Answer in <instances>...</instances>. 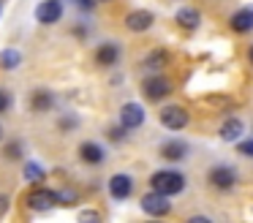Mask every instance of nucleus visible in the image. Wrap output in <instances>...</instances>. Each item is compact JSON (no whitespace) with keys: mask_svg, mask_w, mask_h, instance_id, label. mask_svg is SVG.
<instances>
[{"mask_svg":"<svg viewBox=\"0 0 253 223\" xmlns=\"http://www.w3.org/2000/svg\"><path fill=\"white\" fill-rule=\"evenodd\" d=\"M237 150H240L242 155H251L253 158V139L251 141H240V144H237Z\"/></svg>","mask_w":253,"mask_h":223,"instance_id":"23","label":"nucleus"},{"mask_svg":"<svg viewBox=\"0 0 253 223\" xmlns=\"http://www.w3.org/2000/svg\"><path fill=\"white\" fill-rule=\"evenodd\" d=\"M177 25L185 27V30H196V27H199V11L182 5V8L177 11Z\"/></svg>","mask_w":253,"mask_h":223,"instance_id":"14","label":"nucleus"},{"mask_svg":"<svg viewBox=\"0 0 253 223\" xmlns=\"http://www.w3.org/2000/svg\"><path fill=\"white\" fill-rule=\"evenodd\" d=\"M185 152H188V147L182 141H166V144H161V158L164 161H182Z\"/></svg>","mask_w":253,"mask_h":223,"instance_id":"12","label":"nucleus"},{"mask_svg":"<svg viewBox=\"0 0 253 223\" xmlns=\"http://www.w3.org/2000/svg\"><path fill=\"white\" fill-rule=\"evenodd\" d=\"M55 201H60V193H55V190H46V188H36L28 193V207L36 212H44V210H52V204Z\"/></svg>","mask_w":253,"mask_h":223,"instance_id":"3","label":"nucleus"},{"mask_svg":"<svg viewBox=\"0 0 253 223\" xmlns=\"http://www.w3.org/2000/svg\"><path fill=\"white\" fill-rule=\"evenodd\" d=\"M74 3H77L79 8H82V11H90V8H93V5H95V0H74Z\"/></svg>","mask_w":253,"mask_h":223,"instance_id":"26","label":"nucleus"},{"mask_svg":"<svg viewBox=\"0 0 253 223\" xmlns=\"http://www.w3.org/2000/svg\"><path fill=\"white\" fill-rule=\"evenodd\" d=\"M117 57H120V46H115V44H101V46L95 49V60H98L101 65H115Z\"/></svg>","mask_w":253,"mask_h":223,"instance_id":"13","label":"nucleus"},{"mask_svg":"<svg viewBox=\"0 0 253 223\" xmlns=\"http://www.w3.org/2000/svg\"><path fill=\"white\" fill-rule=\"evenodd\" d=\"M60 16H63L60 0H44V3L36 8V19H39L41 25H52V22H57Z\"/></svg>","mask_w":253,"mask_h":223,"instance_id":"6","label":"nucleus"},{"mask_svg":"<svg viewBox=\"0 0 253 223\" xmlns=\"http://www.w3.org/2000/svg\"><path fill=\"white\" fill-rule=\"evenodd\" d=\"M164 63H166V54H164V52H155L153 57L147 60V65H150V68H158V65H164Z\"/></svg>","mask_w":253,"mask_h":223,"instance_id":"22","label":"nucleus"},{"mask_svg":"<svg viewBox=\"0 0 253 223\" xmlns=\"http://www.w3.org/2000/svg\"><path fill=\"white\" fill-rule=\"evenodd\" d=\"M150 185H153V190H161V193L166 196H174L180 193L182 188H185V177L177 172H155L153 177H150Z\"/></svg>","mask_w":253,"mask_h":223,"instance_id":"1","label":"nucleus"},{"mask_svg":"<svg viewBox=\"0 0 253 223\" xmlns=\"http://www.w3.org/2000/svg\"><path fill=\"white\" fill-rule=\"evenodd\" d=\"M240 136H242V123L240 120L231 117V120H226V123L220 125V139L223 141H237Z\"/></svg>","mask_w":253,"mask_h":223,"instance_id":"16","label":"nucleus"},{"mask_svg":"<svg viewBox=\"0 0 253 223\" xmlns=\"http://www.w3.org/2000/svg\"><path fill=\"white\" fill-rule=\"evenodd\" d=\"M109 139L112 141H123V139H126V125L120 123V128H109Z\"/></svg>","mask_w":253,"mask_h":223,"instance_id":"21","label":"nucleus"},{"mask_svg":"<svg viewBox=\"0 0 253 223\" xmlns=\"http://www.w3.org/2000/svg\"><path fill=\"white\" fill-rule=\"evenodd\" d=\"M120 123L126 125V128H139V125L144 123V109L139 106V103H123Z\"/></svg>","mask_w":253,"mask_h":223,"instance_id":"7","label":"nucleus"},{"mask_svg":"<svg viewBox=\"0 0 253 223\" xmlns=\"http://www.w3.org/2000/svg\"><path fill=\"white\" fill-rule=\"evenodd\" d=\"M131 188H133V182H131L128 174H115V177L109 179V193L115 196V199H128V196H131Z\"/></svg>","mask_w":253,"mask_h":223,"instance_id":"9","label":"nucleus"},{"mask_svg":"<svg viewBox=\"0 0 253 223\" xmlns=\"http://www.w3.org/2000/svg\"><path fill=\"white\" fill-rule=\"evenodd\" d=\"M142 210L147 212V215H155V218L169 215V210H171L169 196H166V193H161V190H153V193L142 196Z\"/></svg>","mask_w":253,"mask_h":223,"instance_id":"2","label":"nucleus"},{"mask_svg":"<svg viewBox=\"0 0 253 223\" xmlns=\"http://www.w3.org/2000/svg\"><path fill=\"white\" fill-rule=\"evenodd\" d=\"M231 27H234L237 33H248V30H253V11H251V8L237 11V14L231 16Z\"/></svg>","mask_w":253,"mask_h":223,"instance_id":"15","label":"nucleus"},{"mask_svg":"<svg viewBox=\"0 0 253 223\" xmlns=\"http://www.w3.org/2000/svg\"><path fill=\"white\" fill-rule=\"evenodd\" d=\"M188 120H191V114H188V109H182V106L161 109V123H164L169 131H182L188 125Z\"/></svg>","mask_w":253,"mask_h":223,"instance_id":"4","label":"nucleus"},{"mask_svg":"<svg viewBox=\"0 0 253 223\" xmlns=\"http://www.w3.org/2000/svg\"><path fill=\"white\" fill-rule=\"evenodd\" d=\"M79 221H98V212H82Z\"/></svg>","mask_w":253,"mask_h":223,"instance_id":"28","label":"nucleus"},{"mask_svg":"<svg viewBox=\"0 0 253 223\" xmlns=\"http://www.w3.org/2000/svg\"><path fill=\"white\" fill-rule=\"evenodd\" d=\"M19 60H22V57H19L17 49H6V52L0 54V65H3V68H17Z\"/></svg>","mask_w":253,"mask_h":223,"instance_id":"18","label":"nucleus"},{"mask_svg":"<svg viewBox=\"0 0 253 223\" xmlns=\"http://www.w3.org/2000/svg\"><path fill=\"white\" fill-rule=\"evenodd\" d=\"M6 158L8 161H19V158H22V144H19V141H11V144L6 147Z\"/></svg>","mask_w":253,"mask_h":223,"instance_id":"20","label":"nucleus"},{"mask_svg":"<svg viewBox=\"0 0 253 223\" xmlns=\"http://www.w3.org/2000/svg\"><path fill=\"white\" fill-rule=\"evenodd\" d=\"M251 63H253V46H251Z\"/></svg>","mask_w":253,"mask_h":223,"instance_id":"29","label":"nucleus"},{"mask_svg":"<svg viewBox=\"0 0 253 223\" xmlns=\"http://www.w3.org/2000/svg\"><path fill=\"white\" fill-rule=\"evenodd\" d=\"M60 201H63V204H74V201H77V193H74V190H63Z\"/></svg>","mask_w":253,"mask_h":223,"instance_id":"25","label":"nucleus"},{"mask_svg":"<svg viewBox=\"0 0 253 223\" xmlns=\"http://www.w3.org/2000/svg\"><path fill=\"white\" fill-rule=\"evenodd\" d=\"M6 210H8V196H6V193H0V215H3Z\"/></svg>","mask_w":253,"mask_h":223,"instance_id":"27","label":"nucleus"},{"mask_svg":"<svg viewBox=\"0 0 253 223\" xmlns=\"http://www.w3.org/2000/svg\"><path fill=\"white\" fill-rule=\"evenodd\" d=\"M30 106H33L36 112H46V109H52V92L39 90V92L33 95V101H30Z\"/></svg>","mask_w":253,"mask_h":223,"instance_id":"17","label":"nucleus"},{"mask_svg":"<svg viewBox=\"0 0 253 223\" xmlns=\"http://www.w3.org/2000/svg\"><path fill=\"white\" fill-rule=\"evenodd\" d=\"M0 136H3V128H0Z\"/></svg>","mask_w":253,"mask_h":223,"instance_id":"30","label":"nucleus"},{"mask_svg":"<svg viewBox=\"0 0 253 223\" xmlns=\"http://www.w3.org/2000/svg\"><path fill=\"white\" fill-rule=\"evenodd\" d=\"M210 182H212L215 188L226 190V188H231V185L237 182V174L231 172V169H226V166H218V169L210 172Z\"/></svg>","mask_w":253,"mask_h":223,"instance_id":"10","label":"nucleus"},{"mask_svg":"<svg viewBox=\"0 0 253 223\" xmlns=\"http://www.w3.org/2000/svg\"><path fill=\"white\" fill-rule=\"evenodd\" d=\"M25 177H28L30 182H41L44 172H41V166H39V163H28V166H25Z\"/></svg>","mask_w":253,"mask_h":223,"instance_id":"19","label":"nucleus"},{"mask_svg":"<svg viewBox=\"0 0 253 223\" xmlns=\"http://www.w3.org/2000/svg\"><path fill=\"white\" fill-rule=\"evenodd\" d=\"M142 90H144V95H147L150 101H161V98H166L171 92V85H169V79H164L161 74H155V76H147V79H144Z\"/></svg>","mask_w":253,"mask_h":223,"instance_id":"5","label":"nucleus"},{"mask_svg":"<svg viewBox=\"0 0 253 223\" xmlns=\"http://www.w3.org/2000/svg\"><path fill=\"white\" fill-rule=\"evenodd\" d=\"M79 158H82L84 163H104V147L95 144V141H84L82 147H79Z\"/></svg>","mask_w":253,"mask_h":223,"instance_id":"11","label":"nucleus"},{"mask_svg":"<svg viewBox=\"0 0 253 223\" xmlns=\"http://www.w3.org/2000/svg\"><path fill=\"white\" fill-rule=\"evenodd\" d=\"M150 25H153V14L150 11H131V14L126 16V27L131 33H144V30H150Z\"/></svg>","mask_w":253,"mask_h":223,"instance_id":"8","label":"nucleus"},{"mask_svg":"<svg viewBox=\"0 0 253 223\" xmlns=\"http://www.w3.org/2000/svg\"><path fill=\"white\" fill-rule=\"evenodd\" d=\"M8 106H11V95L6 90H0V112H6Z\"/></svg>","mask_w":253,"mask_h":223,"instance_id":"24","label":"nucleus"}]
</instances>
